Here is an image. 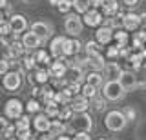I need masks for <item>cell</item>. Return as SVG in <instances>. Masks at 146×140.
<instances>
[{
	"label": "cell",
	"instance_id": "6da1fadb",
	"mask_svg": "<svg viewBox=\"0 0 146 140\" xmlns=\"http://www.w3.org/2000/svg\"><path fill=\"white\" fill-rule=\"evenodd\" d=\"M91 128H93V120L88 113H75L66 124V131L70 133H90Z\"/></svg>",
	"mask_w": 146,
	"mask_h": 140
},
{
	"label": "cell",
	"instance_id": "7a4b0ae2",
	"mask_svg": "<svg viewBox=\"0 0 146 140\" xmlns=\"http://www.w3.org/2000/svg\"><path fill=\"white\" fill-rule=\"evenodd\" d=\"M128 120L126 116L122 115V111L119 109H111L106 113V116H104V126H106L108 131H111V133H119V131H122L126 128Z\"/></svg>",
	"mask_w": 146,
	"mask_h": 140
},
{
	"label": "cell",
	"instance_id": "3957f363",
	"mask_svg": "<svg viewBox=\"0 0 146 140\" xmlns=\"http://www.w3.org/2000/svg\"><path fill=\"white\" fill-rule=\"evenodd\" d=\"M100 91H102V97L106 98V102H117L126 93L119 80H106L102 84V87H100Z\"/></svg>",
	"mask_w": 146,
	"mask_h": 140
},
{
	"label": "cell",
	"instance_id": "277c9868",
	"mask_svg": "<svg viewBox=\"0 0 146 140\" xmlns=\"http://www.w3.org/2000/svg\"><path fill=\"white\" fill-rule=\"evenodd\" d=\"M24 102L20 98H9V100L4 104V116L7 120H17L24 115Z\"/></svg>",
	"mask_w": 146,
	"mask_h": 140
},
{
	"label": "cell",
	"instance_id": "5b68a950",
	"mask_svg": "<svg viewBox=\"0 0 146 140\" xmlns=\"http://www.w3.org/2000/svg\"><path fill=\"white\" fill-rule=\"evenodd\" d=\"M82 18L80 15H77V13H68L66 15V20H64V29H66L68 37H79L82 33Z\"/></svg>",
	"mask_w": 146,
	"mask_h": 140
},
{
	"label": "cell",
	"instance_id": "8992f818",
	"mask_svg": "<svg viewBox=\"0 0 146 140\" xmlns=\"http://www.w3.org/2000/svg\"><path fill=\"white\" fill-rule=\"evenodd\" d=\"M2 85H4V89H7V91H11V93L18 91L20 85H22V73L20 71H15V69H9L7 73L2 76Z\"/></svg>",
	"mask_w": 146,
	"mask_h": 140
},
{
	"label": "cell",
	"instance_id": "52a82bcc",
	"mask_svg": "<svg viewBox=\"0 0 146 140\" xmlns=\"http://www.w3.org/2000/svg\"><path fill=\"white\" fill-rule=\"evenodd\" d=\"M82 24L88 26V28H99V26H102L104 24L102 11L97 9V7H90V9L82 15Z\"/></svg>",
	"mask_w": 146,
	"mask_h": 140
},
{
	"label": "cell",
	"instance_id": "ba28073f",
	"mask_svg": "<svg viewBox=\"0 0 146 140\" xmlns=\"http://www.w3.org/2000/svg\"><path fill=\"white\" fill-rule=\"evenodd\" d=\"M82 51V44L77 40L75 37H66V40H64L62 44V58H73L77 57L79 53Z\"/></svg>",
	"mask_w": 146,
	"mask_h": 140
},
{
	"label": "cell",
	"instance_id": "9c48e42d",
	"mask_svg": "<svg viewBox=\"0 0 146 140\" xmlns=\"http://www.w3.org/2000/svg\"><path fill=\"white\" fill-rule=\"evenodd\" d=\"M51 76H49V71L46 69L44 66H36V69L29 71V82L33 85H44V84H49Z\"/></svg>",
	"mask_w": 146,
	"mask_h": 140
},
{
	"label": "cell",
	"instance_id": "30bf717a",
	"mask_svg": "<svg viewBox=\"0 0 146 140\" xmlns=\"http://www.w3.org/2000/svg\"><path fill=\"white\" fill-rule=\"evenodd\" d=\"M20 42H22V46L26 47V51H35V49H38L40 46H42V40L36 37L31 29L24 31V33L20 35Z\"/></svg>",
	"mask_w": 146,
	"mask_h": 140
},
{
	"label": "cell",
	"instance_id": "8fae6325",
	"mask_svg": "<svg viewBox=\"0 0 146 140\" xmlns=\"http://www.w3.org/2000/svg\"><path fill=\"white\" fill-rule=\"evenodd\" d=\"M33 33L38 37L40 40H48L49 37H51V33H53V29H51V24L49 22H44V20H36V22H33L31 24V28H29Z\"/></svg>",
	"mask_w": 146,
	"mask_h": 140
},
{
	"label": "cell",
	"instance_id": "7c38bea8",
	"mask_svg": "<svg viewBox=\"0 0 146 140\" xmlns=\"http://www.w3.org/2000/svg\"><path fill=\"white\" fill-rule=\"evenodd\" d=\"M113 31H115V29H111L106 24L99 26L97 33H95V40H97L100 46H110V44L113 42Z\"/></svg>",
	"mask_w": 146,
	"mask_h": 140
},
{
	"label": "cell",
	"instance_id": "4fadbf2b",
	"mask_svg": "<svg viewBox=\"0 0 146 140\" xmlns=\"http://www.w3.org/2000/svg\"><path fill=\"white\" fill-rule=\"evenodd\" d=\"M49 124H51V118L46 116V113H36V115L31 118V128H33L36 133H48Z\"/></svg>",
	"mask_w": 146,
	"mask_h": 140
},
{
	"label": "cell",
	"instance_id": "5bb4252c",
	"mask_svg": "<svg viewBox=\"0 0 146 140\" xmlns=\"http://www.w3.org/2000/svg\"><path fill=\"white\" fill-rule=\"evenodd\" d=\"M9 26H11V33H15V35H22L29 28L27 18L24 15H11L9 16Z\"/></svg>",
	"mask_w": 146,
	"mask_h": 140
},
{
	"label": "cell",
	"instance_id": "9a60e30c",
	"mask_svg": "<svg viewBox=\"0 0 146 140\" xmlns=\"http://www.w3.org/2000/svg\"><path fill=\"white\" fill-rule=\"evenodd\" d=\"M102 75H104V80H119V76L122 75V67L115 60H110L102 67Z\"/></svg>",
	"mask_w": 146,
	"mask_h": 140
},
{
	"label": "cell",
	"instance_id": "2e32d148",
	"mask_svg": "<svg viewBox=\"0 0 146 140\" xmlns=\"http://www.w3.org/2000/svg\"><path fill=\"white\" fill-rule=\"evenodd\" d=\"M139 28H141V16L133 11L126 13L124 18H122V29H126L128 33H135Z\"/></svg>",
	"mask_w": 146,
	"mask_h": 140
},
{
	"label": "cell",
	"instance_id": "e0dca14e",
	"mask_svg": "<svg viewBox=\"0 0 146 140\" xmlns=\"http://www.w3.org/2000/svg\"><path fill=\"white\" fill-rule=\"evenodd\" d=\"M66 62L62 60V58H55V60H51V64H49V76L51 78H64L66 76Z\"/></svg>",
	"mask_w": 146,
	"mask_h": 140
},
{
	"label": "cell",
	"instance_id": "ac0fdd59",
	"mask_svg": "<svg viewBox=\"0 0 146 140\" xmlns=\"http://www.w3.org/2000/svg\"><path fill=\"white\" fill-rule=\"evenodd\" d=\"M119 82H121V85L124 87V91H133V89L137 87V75L133 73V71H122V75L119 76Z\"/></svg>",
	"mask_w": 146,
	"mask_h": 140
},
{
	"label": "cell",
	"instance_id": "d6986e66",
	"mask_svg": "<svg viewBox=\"0 0 146 140\" xmlns=\"http://www.w3.org/2000/svg\"><path fill=\"white\" fill-rule=\"evenodd\" d=\"M26 53V47L22 46L20 40H15V42H11L6 49V55H7V60H18V58H22Z\"/></svg>",
	"mask_w": 146,
	"mask_h": 140
},
{
	"label": "cell",
	"instance_id": "ffe728a7",
	"mask_svg": "<svg viewBox=\"0 0 146 140\" xmlns=\"http://www.w3.org/2000/svg\"><path fill=\"white\" fill-rule=\"evenodd\" d=\"M70 107L73 109V113H88L90 109V100L86 97H82V95H77V97H73L70 100Z\"/></svg>",
	"mask_w": 146,
	"mask_h": 140
},
{
	"label": "cell",
	"instance_id": "44dd1931",
	"mask_svg": "<svg viewBox=\"0 0 146 140\" xmlns=\"http://www.w3.org/2000/svg\"><path fill=\"white\" fill-rule=\"evenodd\" d=\"M86 64L93 71H102L104 64H106V58L102 57V53H91V55H86Z\"/></svg>",
	"mask_w": 146,
	"mask_h": 140
},
{
	"label": "cell",
	"instance_id": "7402d4cb",
	"mask_svg": "<svg viewBox=\"0 0 146 140\" xmlns=\"http://www.w3.org/2000/svg\"><path fill=\"white\" fill-rule=\"evenodd\" d=\"M82 67L79 64H70L68 66V69H66V76L64 78L68 80V82H79L82 84Z\"/></svg>",
	"mask_w": 146,
	"mask_h": 140
},
{
	"label": "cell",
	"instance_id": "603a6c76",
	"mask_svg": "<svg viewBox=\"0 0 146 140\" xmlns=\"http://www.w3.org/2000/svg\"><path fill=\"white\" fill-rule=\"evenodd\" d=\"M100 11H102L104 18H110L121 11V4H119V0H104V4L100 6Z\"/></svg>",
	"mask_w": 146,
	"mask_h": 140
},
{
	"label": "cell",
	"instance_id": "cb8c5ba5",
	"mask_svg": "<svg viewBox=\"0 0 146 140\" xmlns=\"http://www.w3.org/2000/svg\"><path fill=\"white\" fill-rule=\"evenodd\" d=\"M84 82L90 84V85H93V87H97V89H100L106 80H104L102 71H91V73H88V75L84 76Z\"/></svg>",
	"mask_w": 146,
	"mask_h": 140
},
{
	"label": "cell",
	"instance_id": "d4e9b609",
	"mask_svg": "<svg viewBox=\"0 0 146 140\" xmlns=\"http://www.w3.org/2000/svg\"><path fill=\"white\" fill-rule=\"evenodd\" d=\"M66 37H53V40L49 42V55L53 58H62V44Z\"/></svg>",
	"mask_w": 146,
	"mask_h": 140
},
{
	"label": "cell",
	"instance_id": "484cf974",
	"mask_svg": "<svg viewBox=\"0 0 146 140\" xmlns=\"http://www.w3.org/2000/svg\"><path fill=\"white\" fill-rule=\"evenodd\" d=\"M128 42H130V33H128L126 29H115L113 31V44H115L117 47H126Z\"/></svg>",
	"mask_w": 146,
	"mask_h": 140
},
{
	"label": "cell",
	"instance_id": "4316f807",
	"mask_svg": "<svg viewBox=\"0 0 146 140\" xmlns=\"http://www.w3.org/2000/svg\"><path fill=\"white\" fill-rule=\"evenodd\" d=\"M66 133V122H62L60 118H53L51 124H49V129H48V135H51L53 138H57L58 135Z\"/></svg>",
	"mask_w": 146,
	"mask_h": 140
},
{
	"label": "cell",
	"instance_id": "83f0119b",
	"mask_svg": "<svg viewBox=\"0 0 146 140\" xmlns=\"http://www.w3.org/2000/svg\"><path fill=\"white\" fill-rule=\"evenodd\" d=\"M33 58L36 62V66H49L51 64V55H49V51H46V49H35L33 53Z\"/></svg>",
	"mask_w": 146,
	"mask_h": 140
},
{
	"label": "cell",
	"instance_id": "f1b7e54d",
	"mask_svg": "<svg viewBox=\"0 0 146 140\" xmlns=\"http://www.w3.org/2000/svg\"><path fill=\"white\" fill-rule=\"evenodd\" d=\"M58 111H60V106H58L57 102H49V104H46L44 106V113H46V116L48 118H58Z\"/></svg>",
	"mask_w": 146,
	"mask_h": 140
},
{
	"label": "cell",
	"instance_id": "f546056e",
	"mask_svg": "<svg viewBox=\"0 0 146 140\" xmlns=\"http://www.w3.org/2000/svg\"><path fill=\"white\" fill-rule=\"evenodd\" d=\"M128 62L131 64L133 69H141L143 64H144V58L141 55V51H133V53H130V57H128Z\"/></svg>",
	"mask_w": 146,
	"mask_h": 140
},
{
	"label": "cell",
	"instance_id": "4dcf8cb0",
	"mask_svg": "<svg viewBox=\"0 0 146 140\" xmlns=\"http://www.w3.org/2000/svg\"><path fill=\"white\" fill-rule=\"evenodd\" d=\"M26 111L29 113V115H36V113L42 111V106H40V100L38 98H31V100H27V104H24Z\"/></svg>",
	"mask_w": 146,
	"mask_h": 140
},
{
	"label": "cell",
	"instance_id": "1f68e13d",
	"mask_svg": "<svg viewBox=\"0 0 146 140\" xmlns=\"http://www.w3.org/2000/svg\"><path fill=\"white\" fill-rule=\"evenodd\" d=\"M97 91H99L97 87H93V85H90V84L84 82V84H82V89H80V95H82V97H86L88 100H91V98L97 97Z\"/></svg>",
	"mask_w": 146,
	"mask_h": 140
},
{
	"label": "cell",
	"instance_id": "d6a6232c",
	"mask_svg": "<svg viewBox=\"0 0 146 140\" xmlns=\"http://www.w3.org/2000/svg\"><path fill=\"white\" fill-rule=\"evenodd\" d=\"M73 9L77 15H84L90 9V2L88 0H73Z\"/></svg>",
	"mask_w": 146,
	"mask_h": 140
},
{
	"label": "cell",
	"instance_id": "836d02e7",
	"mask_svg": "<svg viewBox=\"0 0 146 140\" xmlns=\"http://www.w3.org/2000/svg\"><path fill=\"white\" fill-rule=\"evenodd\" d=\"M75 115L73 113V109L70 107V104H64V106H60V111H58V118H60L62 122L66 120H71V116Z\"/></svg>",
	"mask_w": 146,
	"mask_h": 140
},
{
	"label": "cell",
	"instance_id": "e575fe53",
	"mask_svg": "<svg viewBox=\"0 0 146 140\" xmlns=\"http://www.w3.org/2000/svg\"><path fill=\"white\" fill-rule=\"evenodd\" d=\"M22 69H24V71H33V69H36V62H35L33 55L22 57Z\"/></svg>",
	"mask_w": 146,
	"mask_h": 140
},
{
	"label": "cell",
	"instance_id": "d590c367",
	"mask_svg": "<svg viewBox=\"0 0 146 140\" xmlns=\"http://www.w3.org/2000/svg\"><path fill=\"white\" fill-rule=\"evenodd\" d=\"M90 106L93 107L95 111H104V107H106V98L97 95L95 98H91V100H90Z\"/></svg>",
	"mask_w": 146,
	"mask_h": 140
},
{
	"label": "cell",
	"instance_id": "8d00e7d4",
	"mask_svg": "<svg viewBox=\"0 0 146 140\" xmlns=\"http://www.w3.org/2000/svg\"><path fill=\"white\" fill-rule=\"evenodd\" d=\"M15 128H17V129H29V128H31V118H29V115H22L20 118H17V120H15Z\"/></svg>",
	"mask_w": 146,
	"mask_h": 140
},
{
	"label": "cell",
	"instance_id": "74e56055",
	"mask_svg": "<svg viewBox=\"0 0 146 140\" xmlns=\"http://www.w3.org/2000/svg\"><path fill=\"white\" fill-rule=\"evenodd\" d=\"M71 98L66 95L64 89H58V91H55V102L58 104V106H64V104H70Z\"/></svg>",
	"mask_w": 146,
	"mask_h": 140
},
{
	"label": "cell",
	"instance_id": "f35d334b",
	"mask_svg": "<svg viewBox=\"0 0 146 140\" xmlns=\"http://www.w3.org/2000/svg\"><path fill=\"white\" fill-rule=\"evenodd\" d=\"M84 51H86V55H91V53H100V44L97 42V40H90V42H86Z\"/></svg>",
	"mask_w": 146,
	"mask_h": 140
},
{
	"label": "cell",
	"instance_id": "ab89813d",
	"mask_svg": "<svg viewBox=\"0 0 146 140\" xmlns=\"http://www.w3.org/2000/svg\"><path fill=\"white\" fill-rule=\"evenodd\" d=\"M15 137L18 140H31V138H33V131H31V128L29 129H17Z\"/></svg>",
	"mask_w": 146,
	"mask_h": 140
},
{
	"label": "cell",
	"instance_id": "60d3db41",
	"mask_svg": "<svg viewBox=\"0 0 146 140\" xmlns=\"http://www.w3.org/2000/svg\"><path fill=\"white\" fill-rule=\"evenodd\" d=\"M71 7H73V4H71V2H68V0H60V2L57 4V9L60 11L62 15H68Z\"/></svg>",
	"mask_w": 146,
	"mask_h": 140
},
{
	"label": "cell",
	"instance_id": "b9f144b4",
	"mask_svg": "<svg viewBox=\"0 0 146 140\" xmlns=\"http://www.w3.org/2000/svg\"><path fill=\"white\" fill-rule=\"evenodd\" d=\"M106 57H108V60H115V58H119V47L115 46V44L106 47Z\"/></svg>",
	"mask_w": 146,
	"mask_h": 140
},
{
	"label": "cell",
	"instance_id": "7bdbcfd3",
	"mask_svg": "<svg viewBox=\"0 0 146 140\" xmlns=\"http://www.w3.org/2000/svg\"><path fill=\"white\" fill-rule=\"evenodd\" d=\"M15 133H17V128H15V124H7V128L4 129L2 137L7 140V138H13V137H15Z\"/></svg>",
	"mask_w": 146,
	"mask_h": 140
},
{
	"label": "cell",
	"instance_id": "ee69618b",
	"mask_svg": "<svg viewBox=\"0 0 146 140\" xmlns=\"http://www.w3.org/2000/svg\"><path fill=\"white\" fill-rule=\"evenodd\" d=\"M4 35H11L9 20H2V22H0V37H4Z\"/></svg>",
	"mask_w": 146,
	"mask_h": 140
},
{
	"label": "cell",
	"instance_id": "f6af8a7d",
	"mask_svg": "<svg viewBox=\"0 0 146 140\" xmlns=\"http://www.w3.org/2000/svg\"><path fill=\"white\" fill-rule=\"evenodd\" d=\"M122 115L126 116L128 122H131V120H135V115H137V113H135L133 107H124V109H122Z\"/></svg>",
	"mask_w": 146,
	"mask_h": 140
},
{
	"label": "cell",
	"instance_id": "bcb514c9",
	"mask_svg": "<svg viewBox=\"0 0 146 140\" xmlns=\"http://www.w3.org/2000/svg\"><path fill=\"white\" fill-rule=\"evenodd\" d=\"M9 69H11L9 67V60L7 58H0V76H4Z\"/></svg>",
	"mask_w": 146,
	"mask_h": 140
},
{
	"label": "cell",
	"instance_id": "7dc6e473",
	"mask_svg": "<svg viewBox=\"0 0 146 140\" xmlns=\"http://www.w3.org/2000/svg\"><path fill=\"white\" fill-rule=\"evenodd\" d=\"M71 140H91V137H90V133H73Z\"/></svg>",
	"mask_w": 146,
	"mask_h": 140
},
{
	"label": "cell",
	"instance_id": "c3c4849f",
	"mask_svg": "<svg viewBox=\"0 0 146 140\" xmlns=\"http://www.w3.org/2000/svg\"><path fill=\"white\" fill-rule=\"evenodd\" d=\"M7 124H9V122H7V118H6V116H0V137H2L4 129L7 128Z\"/></svg>",
	"mask_w": 146,
	"mask_h": 140
},
{
	"label": "cell",
	"instance_id": "681fc988",
	"mask_svg": "<svg viewBox=\"0 0 146 140\" xmlns=\"http://www.w3.org/2000/svg\"><path fill=\"white\" fill-rule=\"evenodd\" d=\"M122 4H124L126 7H135L137 4H139V0H122Z\"/></svg>",
	"mask_w": 146,
	"mask_h": 140
},
{
	"label": "cell",
	"instance_id": "f907efd6",
	"mask_svg": "<svg viewBox=\"0 0 146 140\" xmlns=\"http://www.w3.org/2000/svg\"><path fill=\"white\" fill-rule=\"evenodd\" d=\"M55 140H71V138H70V137H68V135H66V133H62V135H58V137H57V138H55Z\"/></svg>",
	"mask_w": 146,
	"mask_h": 140
},
{
	"label": "cell",
	"instance_id": "816d5d0a",
	"mask_svg": "<svg viewBox=\"0 0 146 140\" xmlns=\"http://www.w3.org/2000/svg\"><path fill=\"white\" fill-rule=\"evenodd\" d=\"M141 26H146V13H141Z\"/></svg>",
	"mask_w": 146,
	"mask_h": 140
},
{
	"label": "cell",
	"instance_id": "f5cc1de1",
	"mask_svg": "<svg viewBox=\"0 0 146 140\" xmlns=\"http://www.w3.org/2000/svg\"><path fill=\"white\" fill-rule=\"evenodd\" d=\"M40 140H55L51 135H42V137H40Z\"/></svg>",
	"mask_w": 146,
	"mask_h": 140
},
{
	"label": "cell",
	"instance_id": "db71d44e",
	"mask_svg": "<svg viewBox=\"0 0 146 140\" xmlns=\"http://www.w3.org/2000/svg\"><path fill=\"white\" fill-rule=\"evenodd\" d=\"M6 6H7V0H0V9H4Z\"/></svg>",
	"mask_w": 146,
	"mask_h": 140
},
{
	"label": "cell",
	"instance_id": "11a10c76",
	"mask_svg": "<svg viewBox=\"0 0 146 140\" xmlns=\"http://www.w3.org/2000/svg\"><path fill=\"white\" fill-rule=\"evenodd\" d=\"M58 2H60V0H49V4H51V6H55V7H57Z\"/></svg>",
	"mask_w": 146,
	"mask_h": 140
},
{
	"label": "cell",
	"instance_id": "9f6ffc18",
	"mask_svg": "<svg viewBox=\"0 0 146 140\" xmlns=\"http://www.w3.org/2000/svg\"><path fill=\"white\" fill-rule=\"evenodd\" d=\"M141 55H143V58H144V60H146V47L143 49V51H141Z\"/></svg>",
	"mask_w": 146,
	"mask_h": 140
},
{
	"label": "cell",
	"instance_id": "6f0895ef",
	"mask_svg": "<svg viewBox=\"0 0 146 140\" xmlns=\"http://www.w3.org/2000/svg\"><path fill=\"white\" fill-rule=\"evenodd\" d=\"M2 20H6V18H4V13H2V9H0V22H2Z\"/></svg>",
	"mask_w": 146,
	"mask_h": 140
},
{
	"label": "cell",
	"instance_id": "680465c9",
	"mask_svg": "<svg viewBox=\"0 0 146 140\" xmlns=\"http://www.w3.org/2000/svg\"><path fill=\"white\" fill-rule=\"evenodd\" d=\"M143 69H144V73H146V60H144V64H143Z\"/></svg>",
	"mask_w": 146,
	"mask_h": 140
},
{
	"label": "cell",
	"instance_id": "91938a15",
	"mask_svg": "<svg viewBox=\"0 0 146 140\" xmlns=\"http://www.w3.org/2000/svg\"><path fill=\"white\" fill-rule=\"evenodd\" d=\"M7 140H18V138H17V137H13V138H7Z\"/></svg>",
	"mask_w": 146,
	"mask_h": 140
},
{
	"label": "cell",
	"instance_id": "94428289",
	"mask_svg": "<svg viewBox=\"0 0 146 140\" xmlns=\"http://www.w3.org/2000/svg\"><path fill=\"white\" fill-rule=\"evenodd\" d=\"M97 140H106V138H97Z\"/></svg>",
	"mask_w": 146,
	"mask_h": 140
},
{
	"label": "cell",
	"instance_id": "6125c7cd",
	"mask_svg": "<svg viewBox=\"0 0 146 140\" xmlns=\"http://www.w3.org/2000/svg\"><path fill=\"white\" fill-rule=\"evenodd\" d=\"M0 85H2V84H0Z\"/></svg>",
	"mask_w": 146,
	"mask_h": 140
}]
</instances>
